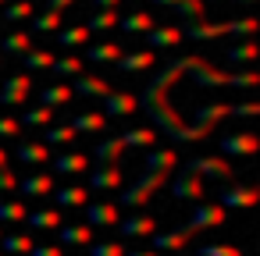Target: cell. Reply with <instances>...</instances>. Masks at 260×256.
Segmentation results:
<instances>
[{
	"label": "cell",
	"instance_id": "5bb4252c",
	"mask_svg": "<svg viewBox=\"0 0 260 256\" xmlns=\"http://www.w3.org/2000/svg\"><path fill=\"white\" fill-rule=\"evenodd\" d=\"M25 224H29V231H57L64 224V217H61L57 206H43V210H29Z\"/></svg>",
	"mask_w": 260,
	"mask_h": 256
},
{
	"label": "cell",
	"instance_id": "277c9868",
	"mask_svg": "<svg viewBox=\"0 0 260 256\" xmlns=\"http://www.w3.org/2000/svg\"><path fill=\"white\" fill-rule=\"evenodd\" d=\"M57 189V174L54 171H36V174H25V178H18V196L22 199H47L50 192Z\"/></svg>",
	"mask_w": 260,
	"mask_h": 256
},
{
	"label": "cell",
	"instance_id": "5b68a950",
	"mask_svg": "<svg viewBox=\"0 0 260 256\" xmlns=\"http://www.w3.org/2000/svg\"><path fill=\"white\" fill-rule=\"evenodd\" d=\"M185 171H192V174H200V178H221V181H232V178H235L228 157H192V160L185 164Z\"/></svg>",
	"mask_w": 260,
	"mask_h": 256
},
{
	"label": "cell",
	"instance_id": "681fc988",
	"mask_svg": "<svg viewBox=\"0 0 260 256\" xmlns=\"http://www.w3.org/2000/svg\"><path fill=\"white\" fill-rule=\"evenodd\" d=\"M93 4H96L100 11H114V8L121 4V0H93Z\"/></svg>",
	"mask_w": 260,
	"mask_h": 256
},
{
	"label": "cell",
	"instance_id": "8d00e7d4",
	"mask_svg": "<svg viewBox=\"0 0 260 256\" xmlns=\"http://www.w3.org/2000/svg\"><path fill=\"white\" fill-rule=\"evenodd\" d=\"M89 29L86 25H68V29H57V43L61 47H82V43H89Z\"/></svg>",
	"mask_w": 260,
	"mask_h": 256
},
{
	"label": "cell",
	"instance_id": "7a4b0ae2",
	"mask_svg": "<svg viewBox=\"0 0 260 256\" xmlns=\"http://www.w3.org/2000/svg\"><path fill=\"white\" fill-rule=\"evenodd\" d=\"M256 18H239V22H217V25H182V36L189 40H217V36H253Z\"/></svg>",
	"mask_w": 260,
	"mask_h": 256
},
{
	"label": "cell",
	"instance_id": "6da1fadb",
	"mask_svg": "<svg viewBox=\"0 0 260 256\" xmlns=\"http://www.w3.org/2000/svg\"><path fill=\"white\" fill-rule=\"evenodd\" d=\"M178 64H182V71H192L200 86H242V89L256 86V71H242V75H224V71H214L210 64H203L200 57H182Z\"/></svg>",
	"mask_w": 260,
	"mask_h": 256
},
{
	"label": "cell",
	"instance_id": "74e56055",
	"mask_svg": "<svg viewBox=\"0 0 260 256\" xmlns=\"http://www.w3.org/2000/svg\"><path fill=\"white\" fill-rule=\"evenodd\" d=\"M22 61H25V75H32V71L50 68V64H54V54H50V50H25Z\"/></svg>",
	"mask_w": 260,
	"mask_h": 256
},
{
	"label": "cell",
	"instance_id": "9f6ffc18",
	"mask_svg": "<svg viewBox=\"0 0 260 256\" xmlns=\"http://www.w3.org/2000/svg\"><path fill=\"white\" fill-rule=\"evenodd\" d=\"M0 256H4V252H0Z\"/></svg>",
	"mask_w": 260,
	"mask_h": 256
},
{
	"label": "cell",
	"instance_id": "bcb514c9",
	"mask_svg": "<svg viewBox=\"0 0 260 256\" xmlns=\"http://www.w3.org/2000/svg\"><path fill=\"white\" fill-rule=\"evenodd\" d=\"M18 189V174L11 171V167H0V196H8V192H15Z\"/></svg>",
	"mask_w": 260,
	"mask_h": 256
},
{
	"label": "cell",
	"instance_id": "4dcf8cb0",
	"mask_svg": "<svg viewBox=\"0 0 260 256\" xmlns=\"http://www.w3.org/2000/svg\"><path fill=\"white\" fill-rule=\"evenodd\" d=\"M25 50H32V36H29L25 29H18V32H11V36L0 40V54H15V57H22Z\"/></svg>",
	"mask_w": 260,
	"mask_h": 256
},
{
	"label": "cell",
	"instance_id": "7c38bea8",
	"mask_svg": "<svg viewBox=\"0 0 260 256\" xmlns=\"http://www.w3.org/2000/svg\"><path fill=\"white\" fill-rule=\"evenodd\" d=\"M50 196H54V206H57V210H79V206H86L89 189H86V185H61V189H54Z\"/></svg>",
	"mask_w": 260,
	"mask_h": 256
},
{
	"label": "cell",
	"instance_id": "7bdbcfd3",
	"mask_svg": "<svg viewBox=\"0 0 260 256\" xmlns=\"http://www.w3.org/2000/svg\"><path fill=\"white\" fill-rule=\"evenodd\" d=\"M196 256H242V249L239 245H221V242H207V245H200V252Z\"/></svg>",
	"mask_w": 260,
	"mask_h": 256
},
{
	"label": "cell",
	"instance_id": "484cf974",
	"mask_svg": "<svg viewBox=\"0 0 260 256\" xmlns=\"http://www.w3.org/2000/svg\"><path fill=\"white\" fill-rule=\"evenodd\" d=\"M57 238L64 242V245H93V228L89 224H61L57 228Z\"/></svg>",
	"mask_w": 260,
	"mask_h": 256
},
{
	"label": "cell",
	"instance_id": "d590c367",
	"mask_svg": "<svg viewBox=\"0 0 260 256\" xmlns=\"http://www.w3.org/2000/svg\"><path fill=\"white\" fill-rule=\"evenodd\" d=\"M118 68H121V71H146V68H153V54H150V50L121 54V57H118Z\"/></svg>",
	"mask_w": 260,
	"mask_h": 256
},
{
	"label": "cell",
	"instance_id": "f907efd6",
	"mask_svg": "<svg viewBox=\"0 0 260 256\" xmlns=\"http://www.w3.org/2000/svg\"><path fill=\"white\" fill-rule=\"evenodd\" d=\"M125 256H160V252H153V249H132V252H128V249H125Z\"/></svg>",
	"mask_w": 260,
	"mask_h": 256
},
{
	"label": "cell",
	"instance_id": "ac0fdd59",
	"mask_svg": "<svg viewBox=\"0 0 260 256\" xmlns=\"http://www.w3.org/2000/svg\"><path fill=\"white\" fill-rule=\"evenodd\" d=\"M185 36H182V25H153L150 32H146V43L153 47V50H168V47H175V43H182Z\"/></svg>",
	"mask_w": 260,
	"mask_h": 256
},
{
	"label": "cell",
	"instance_id": "4fadbf2b",
	"mask_svg": "<svg viewBox=\"0 0 260 256\" xmlns=\"http://www.w3.org/2000/svg\"><path fill=\"white\" fill-rule=\"evenodd\" d=\"M256 203V189L253 185H228L221 192V206L224 210H249Z\"/></svg>",
	"mask_w": 260,
	"mask_h": 256
},
{
	"label": "cell",
	"instance_id": "11a10c76",
	"mask_svg": "<svg viewBox=\"0 0 260 256\" xmlns=\"http://www.w3.org/2000/svg\"><path fill=\"white\" fill-rule=\"evenodd\" d=\"M0 235H4V228H0Z\"/></svg>",
	"mask_w": 260,
	"mask_h": 256
},
{
	"label": "cell",
	"instance_id": "d6986e66",
	"mask_svg": "<svg viewBox=\"0 0 260 256\" xmlns=\"http://www.w3.org/2000/svg\"><path fill=\"white\" fill-rule=\"evenodd\" d=\"M72 100H75V93H72L68 82H54V86H43V89H40V103L50 107V111H61V107L72 103Z\"/></svg>",
	"mask_w": 260,
	"mask_h": 256
},
{
	"label": "cell",
	"instance_id": "b9f144b4",
	"mask_svg": "<svg viewBox=\"0 0 260 256\" xmlns=\"http://www.w3.org/2000/svg\"><path fill=\"white\" fill-rule=\"evenodd\" d=\"M32 15V0H15V4H4V18L8 22H22Z\"/></svg>",
	"mask_w": 260,
	"mask_h": 256
},
{
	"label": "cell",
	"instance_id": "4316f807",
	"mask_svg": "<svg viewBox=\"0 0 260 256\" xmlns=\"http://www.w3.org/2000/svg\"><path fill=\"white\" fill-rule=\"evenodd\" d=\"M175 164H178L175 146H150V150H146V167H157V171H175Z\"/></svg>",
	"mask_w": 260,
	"mask_h": 256
},
{
	"label": "cell",
	"instance_id": "d4e9b609",
	"mask_svg": "<svg viewBox=\"0 0 260 256\" xmlns=\"http://www.w3.org/2000/svg\"><path fill=\"white\" fill-rule=\"evenodd\" d=\"M107 121H111V118H107L104 111H86V114H72V121H68V125L82 135V132H104V128H107Z\"/></svg>",
	"mask_w": 260,
	"mask_h": 256
},
{
	"label": "cell",
	"instance_id": "cb8c5ba5",
	"mask_svg": "<svg viewBox=\"0 0 260 256\" xmlns=\"http://www.w3.org/2000/svg\"><path fill=\"white\" fill-rule=\"evenodd\" d=\"M0 245H4V256H29L36 242H32V231H11V235H0Z\"/></svg>",
	"mask_w": 260,
	"mask_h": 256
},
{
	"label": "cell",
	"instance_id": "2e32d148",
	"mask_svg": "<svg viewBox=\"0 0 260 256\" xmlns=\"http://www.w3.org/2000/svg\"><path fill=\"white\" fill-rule=\"evenodd\" d=\"M171 192H175V199H189V203H196V199L203 196V178L192 174V171H182V174L171 181Z\"/></svg>",
	"mask_w": 260,
	"mask_h": 256
},
{
	"label": "cell",
	"instance_id": "7402d4cb",
	"mask_svg": "<svg viewBox=\"0 0 260 256\" xmlns=\"http://www.w3.org/2000/svg\"><path fill=\"white\" fill-rule=\"evenodd\" d=\"M15 157L22 164H29V167H43V164H50V146L47 142H18Z\"/></svg>",
	"mask_w": 260,
	"mask_h": 256
},
{
	"label": "cell",
	"instance_id": "ba28073f",
	"mask_svg": "<svg viewBox=\"0 0 260 256\" xmlns=\"http://www.w3.org/2000/svg\"><path fill=\"white\" fill-rule=\"evenodd\" d=\"M86 224L96 231V228H118V203L114 199H96V203H86Z\"/></svg>",
	"mask_w": 260,
	"mask_h": 256
},
{
	"label": "cell",
	"instance_id": "f6af8a7d",
	"mask_svg": "<svg viewBox=\"0 0 260 256\" xmlns=\"http://www.w3.org/2000/svg\"><path fill=\"white\" fill-rule=\"evenodd\" d=\"M22 135V125H18V118H11V114H0V139H18Z\"/></svg>",
	"mask_w": 260,
	"mask_h": 256
},
{
	"label": "cell",
	"instance_id": "52a82bcc",
	"mask_svg": "<svg viewBox=\"0 0 260 256\" xmlns=\"http://www.w3.org/2000/svg\"><path fill=\"white\" fill-rule=\"evenodd\" d=\"M29 93H32V75H11V79H4V86H0V103L4 107H22L25 100H29Z\"/></svg>",
	"mask_w": 260,
	"mask_h": 256
},
{
	"label": "cell",
	"instance_id": "60d3db41",
	"mask_svg": "<svg viewBox=\"0 0 260 256\" xmlns=\"http://www.w3.org/2000/svg\"><path fill=\"white\" fill-rule=\"evenodd\" d=\"M224 57H228V64H249V61L256 57V43H253V40H246L242 47H232Z\"/></svg>",
	"mask_w": 260,
	"mask_h": 256
},
{
	"label": "cell",
	"instance_id": "f1b7e54d",
	"mask_svg": "<svg viewBox=\"0 0 260 256\" xmlns=\"http://www.w3.org/2000/svg\"><path fill=\"white\" fill-rule=\"evenodd\" d=\"M118 25H121L125 32H132V36H143V32H150L157 22H153V15H150V11H132V15L118 18Z\"/></svg>",
	"mask_w": 260,
	"mask_h": 256
},
{
	"label": "cell",
	"instance_id": "d6a6232c",
	"mask_svg": "<svg viewBox=\"0 0 260 256\" xmlns=\"http://www.w3.org/2000/svg\"><path fill=\"white\" fill-rule=\"evenodd\" d=\"M50 71L61 75V79H79V75L86 71V57H54Z\"/></svg>",
	"mask_w": 260,
	"mask_h": 256
},
{
	"label": "cell",
	"instance_id": "8fae6325",
	"mask_svg": "<svg viewBox=\"0 0 260 256\" xmlns=\"http://www.w3.org/2000/svg\"><path fill=\"white\" fill-rule=\"evenodd\" d=\"M50 167H54V174H82V171H89V157L79 150H68V153L50 157Z\"/></svg>",
	"mask_w": 260,
	"mask_h": 256
},
{
	"label": "cell",
	"instance_id": "44dd1931",
	"mask_svg": "<svg viewBox=\"0 0 260 256\" xmlns=\"http://www.w3.org/2000/svg\"><path fill=\"white\" fill-rule=\"evenodd\" d=\"M25 213H29V199L22 196L0 199V224H25Z\"/></svg>",
	"mask_w": 260,
	"mask_h": 256
},
{
	"label": "cell",
	"instance_id": "f35d334b",
	"mask_svg": "<svg viewBox=\"0 0 260 256\" xmlns=\"http://www.w3.org/2000/svg\"><path fill=\"white\" fill-rule=\"evenodd\" d=\"M57 29H64L61 25V11H43V15H36L32 18V32H57Z\"/></svg>",
	"mask_w": 260,
	"mask_h": 256
},
{
	"label": "cell",
	"instance_id": "9a60e30c",
	"mask_svg": "<svg viewBox=\"0 0 260 256\" xmlns=\"http://www.w3.org/2000/svg\"><path fill=\"white\" fill-rule=\"evenodd\" d=\"M111 89H114V86H111L107 79H100V75H86V71L72 82V93H75V96H96V100H104Z\"/></svg>",
	"mask_w": 260,
	"mask_h": 256
},
{
	"label": "cell",
	"instance_id": "9c48e42d",
	"mask_svg": "<svg viewBox=\"0 0 260 256\" xmlns=\"http://www.w3.org/2000/svg\"><path fill=\"white\" fill-rule=\"evenodd\" d=\"M136 107H139V96H132V93L111 89V93L104 96V114H107V118H128V114H136Z\"/></svg>",
	"mask_w": 260,
	"mask_h": 256
},
{
	"label": "cell",
	"instance_id": "e575fe53",
	"mask_svg": "<svg viewBox=\"0 0 260 256\" xmlns=\"http://www.w3.org/2000/svg\"><path fill=\"white\" fill-rule=\"evenodd\" d=\"M125 150H128V146L121 142V135H111V139H104V142L96 146V160H100V164H118Z\"/></svg>",
	"mask_w": 260,
	"mask_h": 256
},
{
	"label": "cell",
	"instance_id": "ffe728a7",
	"mask_svg": "<svg viewBox=\"0 0 260 256\" xmlns=\"http://www.w3.org/2000/svg\"><path fill=\"white\" fill-rule=\"evenodd\" d=\"M118 228H121V235H125V238H150V235L157 231V221H153L150 213H136V217L121 221Z\"/></svg>",
	"mask_w": 260,
	"mask_h": 256
},
{
	"label": "cell",
	"instance_id": "8992f818",
	"mask_svg": "<svg viewBox=\"0 0 260 256\" xmlns=\"http://www.w3.org/2000/svg\"><path fill=\"white\" fill-rule=\"evenodd\" d=\"M224 217H228V210H224L221 203L196 206V210H192V217H189V224H185V231H189V235H196V231H207V228H221V224H224Z\"/></svg>",
	"mask_w": 260,
	"mask_h": 256
},
{
	"label": "cell",
	"instance_id": "ab89813d",
	"mask_svg": "<svg viewBox=\"0 0 260 256\" xmlns=\"http://www.w3.org/2000/svg\"><path fill=\"white\" fill-rule=\"evenodd\" d=\"M86 29H89V32H107V29H118V8H114V11H100V15H93V18L86 22Z\"/></svg>",
	"mask_w": 260,
	"mask_h": 256
},
{
	"label": "cell",
	"instance_id": "c3c4849f",
	"mask_svg": "<svg viewBox=\"0 0 260 256\" xmlns=\"http://www.w3.org/2000/svg\"><path fill=\"white\" fill-rule=\"evenodd\" d=\"M29 256H64V252H61V245H32Z\"/></svg>",
	"mask_w": 260,
	"mask_h": 256
},
{
	"label": "cell",
	"instance_id": "f5cc1de1",
	"mask_svg": "<svg viewBox=\"0 0 260 256\" xmlns=\"http://www.w3.org/2000/svg\"><path fill=\"white\" fill-rule=\"evenodd\" d=\"M8 160H11V157H8V150L0 146V167H8Z\"/></svg>",
	"mask_w": 260,
	"mask_h": 256
},
{
	"label": "cell",
	"instance_id": "e0dca14e",
	"mask_svg": "<svg viewBox=\"0 0 260 256\" xmlns=\"http://www.w3.org/2000/svg\"><path fill=\"white\" fill-rule=\"evenodd\" d=\"M89 185H93L96 192H114V189H121V167H118V164H100V167L89 174Z\"/></svg>",
	"mask_w": 260,
	"mask_h": 256
},
{
	"label": "cell",
	"instance_id": "3957f363",
	"mask_svg": "<svg viewBox=\"0 0 260 256\" xmlns=\"http://www.w3.org/2000/svg\"><path fill=\"white\" fill-rule=\"evenodd\" d=\"M168 181V171H157V167H146L139 178H136V185H128L125 189V196L118 199L121 206H143V203H150L153 196H157V189Z\"/></svg>",
	"mask_w": 260,
	"mask_h": 256
},
{
	"label": "cell",
	"instance_id": "836d02e7",
	"mask_svg": "<svg viewBox=\"0 0 260 256\" xmlns=\"http://www.w3.org/2000/svg\"><path fill=\"white\" fill-rule=\"evenodd\" d=\"M18 125H22V128H47V125H54V111L43 107V103H40V107H29V111L18 118Z\"/></svg>",
	"mask_w": 260,
	"mask_h": 256
},
{
	"label": "cell",
	"instance_id": "30bf717a",
	"mask_svg": "<svg viewBox=\"0 0 260 256\" xmlns=\"http://www.w3.org/2000/svg\"><path fill=\"white\" fill-rule=\"evenodd\" d=\"M256 153V135L253 132H235L221 139V157H253Z\"/></svg>",
	"mask_w": 260,
	"mask_h": 256
},
{
	"label": "cell",
	"instance_id": "ee69618b",
	"mask_svg": "<svg viewBox=\"0 0 260 256\" xmlns=\"http://www.w3.org/2000/svg\"><path fill=\"white\" fill-rule=\"evenodd\" d=\"M89 256H125V245L121 242H93Z\"/></svg>",
	"mask_w": 260,
	"mask_h": 256
},
{
	"label": "cell",
	"instance_id": "83f0119b",
	"mask_svg": "<svg viewBox=\"0 0 260 256\" xmlns=\"http://www.w3.org/2000/svg\"><path fill=\"white\" fill-rule=\"evenodd\" d=\"M121 142L132 146V150H150V146H157V132L146 128V125H136V128L121 132Z\"/></svg>",
	"mask_w": 260,
	"mask_h": 256
},
{
	"label": "cell",
	"instance_id": "f546056e",
	"mask_svg": "<svg viewBox=\"0 0 260 256\" xmlns=\"http://www.w3.org/2000/svg\"><path fill=\"white\" fill-rule=\"evenodd\" d=\"M79 139V132L68 125V121H61V125H47V132H43V142L47 146H72Z\"/></svg>",
	"mask_w": 260,
	"mask_h": 256
},
{
	"label": "cell",
	"instance_id": "7dc6e473",
	"mask_svg": "<svg viewBox=\"0 0 260 256\" xmlns=\"http://www.w3.org/2000/svg\"><path fill=\"white\" fill-rule=\"evenodd\" d=\"M260 107L253 103V100H246V103H232V118H253Z\"/></svg>",
	"mask_w": 260,
	"mask_h": 256
},
{
	"label": "cell",
	"instance_id": "1f68e13d",
	"mask_svg": "<svg viewBox=\"0 0 260 256\" xmlns=\"http://www.w3.org/2000/svg\"><path fill=\"white\" fill-rule=\"evenodd\" d=\"M125 50H121V43H96V47H89V61L93 64H118V57H121Z\"/></svg>",
	"mask_w": 260,
	"mask_h": 256
},
{
	"label": "cell",
	"instance_id": "603a6c76",
	"mask_svg": "<svg viewBox=\"0 0 260 256\" xmlns=\"http://www.w3.org/2000/svg\"><path fill=\"white\" fill-rule=\"evenodd\" d=\"M150 238H153V252L164 256V252H171V249L178 252V249L189 242V231H185V228H178V231H153Z\"/></svg>",
	"mask_w": 260,
	"mask_h": 256
},
{
	"label": "cell",
	"instance_id": "816d5d0a",
	"mask_svg": "<svg viewBox=\"0 0 260 256\" xmlns=\"http://www.w3.org/2000/svg\"><path fill=\"white\" fill-rule=\"evenodd\" d=\"M153 4H160V8H178L182 0H153Z\"/></svg>",
	"mask_w": 260,
	"mask_h": 256
},
{
	"label": "cell",
	"instance_id": "db71d44e",
	"mask_svg": "<svg viewBox=\"0 0 260 256\" xmlns=\"http://www.w3.org/2000/svg\"><path fill=\"white\" fill-rule=\"evenodd\" d=\"M0 8H4V0H0Z\"/></svg>",
	"mask_w": 260,
	"mask_h": 256
}]
</instances>
